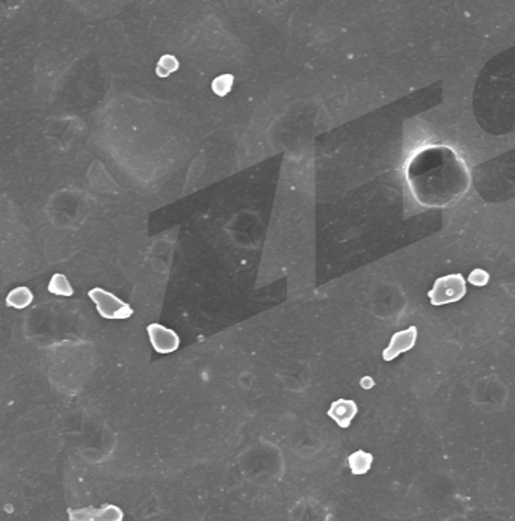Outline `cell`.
<instances>
[{"label": "cell", "instance_id": "6da1fadb", "mask_svg": "<svg viewBox=\"0 0 515 521\" xmlns=\"http://www.w3.org/2000/svg\"><path fill=\"white\" fill-rule=\"evenodd\" d=\"M467 293L466 278L461 274H451L435 280L434 287L428 292V298L433 305H446L458 302Z\"/></svg>", "mask_w": 515, "mask_h": 521}, {"label": "cell", "instance_id": "7a4b0ae2", "mask_svg": "<svg viewBox=\"0 0 515 521\" xmlns=\"http://www.w3.org/2000/svg\"><path fill=\"white\" fill-rule=\"evenodd\" d=\"M89 298L91 301L96 304V309L101 318L105 319H111V321H124L129 319L133 314V309L121 301L120 298L115 296L111 292H106L105 289L101 287H94L89 290Z\"/></svg>", "mask_w": 515, "mask_h": 521}, {"label": "cell", "instance_id": "3957f363", "mask_svg": "<svg viewBox=\"0 0 515 521\" xmlns=\"http://www.w3.org/2000/svg\"><path fill=\"white\" fill-rule=\"evenodd\" d=\"M148 337L151 346L159 354H171L175 352L180 346V339L170 328H166L160 323H151L147 327Z\"/></svg>", "mask_w": 515, "mask_h": 521}, {"label": "cell", "instance_id": "277c9868", "mask_svg": "<svg viewBox=\"0 0 515 521\" xmlns=\"http://www.w3.org/2000/svg\"><path fill=\"white\" fill-rule=\"evenodd\" d=\"M417 340V328L411 325L407 330H402L394 332L390 339V345H388L383 351L384 361H393L394 358H398L401 354L411 351L416 345Z\"/></svg>", "mask_w": 515, "mask_h": 521}, {"label": "cell", "instance_id": "5b68a950", "mask_svg": "<svg viewBox=\"0 0 515 521\" xmlns=\"http://www.w3.org/2000/svg\"><path fill=\"white\" fill-rule=\"evenodd\" d=\"M358 407L353 400L339 399L334 400L328 409V416L340 426V428H349L352 418L357 416Z\"/></svg>", "mask_w": 515, "mask_h": 521}, {"label": "cell", "instance_id": "8992f818", "mask_svg": "<svg viewBox=\"0 0 515 521\" xmlns=\"http://www.w3.org/2000/svg\"><path fill=\"white\" fill-rule=\"evenodd\" d=\"M124 514L121 509H118L116 506L107 505L105 508H101L96 511L94 508H87V509H79L70 512V518L71 520H98V521H118L123 520Z\"/></svg>", "mask_w": 515, "mask_h": 521}, {"label": "cell", "instance_id": "52a82bcc", "mask_svg": "<svg viewBox=\"0 0 515 521\" xmlns=\"http://www.w3.org/2000/svg\"><path fill=\"white\" fill-rule=\"evenodd\" d=\"M348 464L353 475H366L374 464V455L365 450H357L349 455Z\"/></svg>", "mask_w": 515, "mask_h": 521}, {"label": "cell", "instance_id": "ba28073f", "mask_svg": "<svg viewBox=\"0 0 515 521\" xmlns=\"http://www.w3.org/2000/svg\"><path fill=\"white\" fill-rule=\"evenodd\" d=\"M33 301V293L28 287H15L6 296V305L17 310H23Z\"/></svg>", "mask_w": 515, "mask_h": 521}, {"label": "cell", "instance_id": "9c48e42d", "mask_svg": "<svg viewBox=\"0 0 515 521\" xmlns=\"http://www.w3.org/2000/svg\"><path fill=\"white\" fill-rule=\"evenodd\" d=\"M49 292L59 296H73L74 290L64 274H55L49 283Z\"/></svg>", "mask_w": 515, "mask_h": 521}, {"label": "cell", "instance_id": "30bf717a", "mask_svg": "<svg viewBox=\"0 0 515 521\" xmlns=\"http://www.w3.org/2000/svg\"><path fill=\"white\" fill-rule=\"evenodd\" d=\"M179 67H180L179 59H177L174 55H164V56H160V59L157 61L156 74L159 76V78H168V76L179 70Z\"/></svg>", "mask_w": 515, "mask_h": 521}, {"label": "cell", "instance_id": "8fae6325", "mask_svg": "<svg viewBox=\"0 0 515 521\" xmlns=\"http://www.w3.org/2000/svg\"><path fill=\"white\" fill-rule=\"evenodd\" d=\"M233 83H234V76L233 74H229V73L221 74V76H218L216 79H213L212 91L219 97H225L227 94H230V91L233 88Z\"/></svg>", "mask_w": 515, "mask_h": 521}, {"label": "cell", "instance_id": "7c38bea8", "mask_svg": "<svg viewBox=\"0 0 515 521\" xmlns=\"http://www.w3.org/2000/svg\"><path fill=\"white\" fill-rule=\"evenodd\" d=\"M488 281H489V274L484 269L471 271V274L469 275V283L473 284V286L482 287V286L488 284Z\"/></svg>", "mask_w": 515, "mask_h": 521}]
</instances>
